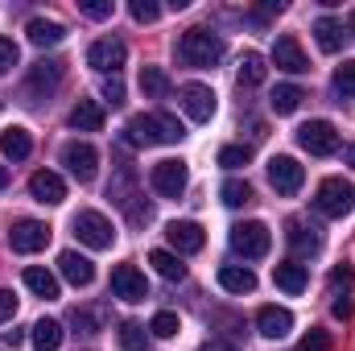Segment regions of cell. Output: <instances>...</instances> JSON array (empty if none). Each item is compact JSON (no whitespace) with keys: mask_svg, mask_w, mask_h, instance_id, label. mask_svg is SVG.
<instances>
[{"mask_svg":"<svg viewBox=\"0 0 355 351\" xmlns=\"http://www.w3.org/2000/svg\"><path fill=\"white\" fill-rule=\"evenodd\" d=\"M178 58L186 67H215L223 58V37L211 29H186L178 42Z\"/></svg>","mask_w":355,"mask_h":351,"instance_id":"cell-1","label":"cell"},{"mask_svg":"<svg viewBox=\"0 0 355 351\" xmlns=\"http://www.w3.org/2000/svg\"><path fill=\"white\" fill-rule=\"evenodd\" d=\"M314 207H318V215H327V219H343V215H352L355 186L352 182H343V178H327V182L318 186Z\"/></svg>","mask_w":355,"mask_h":351,"instance_id":"cell-2","label":"cell"},{"mask_svg":"<svg viewBox=\"0 0 355 351\" xmlns=\"http://www.w3.org/2000/svg\"><path fill=\"white\" fill-rule=\"evenodd\" d=\"M71 228H75V236H79L87 248H95V252H103V248L116 244V228H112L107 215H99V211H79Z\"/></svg>","mask_w":355,"mask_h":351,"instance_id":"cell-3","label":"cell"},{"mask_svg":"<svg viewBox=\"0 0 355 351\" xmlns=\"http://www.w3.org/2000/svg\"><path fill=\"white\" fill-rule=\"evenodd\" d=\"M297 145L314 157H331V153H339V132L327 120H310V124L297 128Z\"/></svg>","mask_w":355,"mask_h":351,"instance_id":"cell-4","label":"cell"},{"mask_svg":"<svg viewBox=\"0 0 355 351\" xmlns=\"http://www.w3.org/2000/svg\"><path fill=\"white\" fill-rule=\"evenodd\" d=\"M268 244H272V236H268L265 223H236V228H232V248H236L244 261H261L268 252Z\"/></svg>","mask_w":355,"mask_h":351,"instance_id":"cell-5","label":"cell"},{"mask_svg":"<svg viewBox=\"0 0 355 351\" xmlns=\"http://www.w3.org/2000/svg\"><path fill=\"white\" fill-rule=\"evenodd\" d=\"M124 58H128V50H124L120 37H99V42H91V50H87V67H95L99 75H120Z\"/></svg>","mask_w":355,"mask_h":351,"instance_id":"cell-6","label":"cell"},{"mask_svg":"<svg viewBox=\"0 0 355 351\" xmlns=\"http://www.w3.org/2000/svg\"><path fill=\"white\" fill-rule=\"evenodd\" d=\"M46 244H50V228L37 223V219H21V223H12V232H8V248L21 252V257L42 252Z\"/></svg>","mask_w":355,"mask_h":351,"instance_id":"cell-7","label":"cell"},{"mask_svg":"<svg viewBox=\"0 0 355 351\" xmlns=\"http://www.w3.org/2000/svg\"><path fill=\"white\" fill-rule=\"evenodd\" d=\"M62 166L79 178V182H91L95 170H99V153H95V145H87V141H71V145H62Z\"/></svg>","mask_w":355,"mask_h":351,"instance_id":"cell-8","label":"cell"},{"mask_svg":"<svg viewBox=\"0 0 355 351\" xmlns=\"http://www.w3.org/2000/svg\"><path fill=\"white\" fill-rule=\"evenodd\" d=\"M112 293H116L120 302H145V298H149L145 273H141L137 264H120V268L112 273Z\"/></svg>","mask_w":355,"mask_h":351,"instance_id":"cell-9","label":"cell"},{"mask_svg":"<svg viewBox=\"0 0 355 351\" xmlns=\"http://www.w3.org/2000/svg\"><path fill=\"white\" fill-rule=\"evenodd\" d=\"M186 166L182 162H157L153 166V174H149V182H153V190L162 194V198H182V190H186Z\"/></svg>","mask_w":355,"mask_h":351,"instance_id":"cell-10","label":"cell"},{"mask_svg":"<svg viewBox=\"0 0 355 351\" xmlns=\"http://www.w3.org/2000/svg\"><path fill=\"white\" fill-rule=\"evenodd\" d=\"M182 108H186V116L194 124H207L215 116V91L202 87V83H186L182 87Z\"/></svg>","mask_w":355,"mask_h":351,"instance_id":"cell-11","label":"cell"},{"mask_svg":"<svg viewBox=\"0 0 355 351\" xmlns=\"http://www.w3.org/2000/svg\"><path fill=\"white\" fill-rule=\"evenodd\" d=\"M302 178H306V170L293 157H272L268 162V182H272L277 194H297L302 190Z\"/></svg>","mask_w":355,"mask_h":351,"instance_id":"cell-12","label":"cell"},{"mask_svg":"<svg viewBox=\"0 0 355 351\" xmlns=\"http://www.w3.org/2000/svg\"><path fill=\"white\" fill-rule=\"evenodd\" d=\"M166 240L174 244L178 257H190V252H198V248H202V240H207V236H202V228H198V223H190V219H174V223L166 228Z\"/></svg>","mask_w":355,"mask_h":351,"instance_id":"cell-13","label":"cell"},{"mask_svg":"<svg viewBox=\"0 0 355 351\" xmlns=\"http://www.w3.org/2000/svg\"><path fill=\"white\" fill-rule=\"evenodd\" d=\"M272 62H277V71H285V75H302V71H310V62H306L297 37H289V33L277 37V46H272Z\"/></svg>","mask_w":355,"mask_h":351,"instance_id":"cell-14","label":"cell"},{"mask_svg":"<svg viewBox=\"0 0 355 351\" xmlns=\"http://www.w3.org/2000/svg\"><path fill=\"white\" fill-rule=\"evenodd\" d=\"M29 194H33L37 203H50V207H58V203L67 198V182L54 174V170H37V174L29 178Z\"/></svg>","mask_w":355,"mask_h":351,"instance_id":"cell-15","label":"cell"},{"mask_svg":"<svg viewBox=\"0 0 355 351\" xmlns=\"http://www.w3.org/2000/svg\"><path fill=\"white\" fill-rule=\"evenodd\" d=\"M257 331H261L265 339H285V335L293 331V314H289L285 306H261V314H257Z\"/></svg>","mask_w":355,"mask_h":351,"instance_id":"cell-16","label":"cell"},{"mask_svg":"<svg viewBox=\"0 0 355 351\" xmlns=\"http://www.w3.org/2000/svg\"><path fill=\"white\" fill-rule=\"evenodd\" d=\"M285 240H289V248H293L297 257H310V252H318V248H322V236H318V228H314V223H306V219H293Z\"/></svg>","mask_w":355,"mask_h":351,"instance_id":"cell-17","label":"cell"},{"mask_svg":"<svg viewBox=\"0 0 355 351\" xmlns=\"http://www.w3.org/2000/svg\"><path fill=\"white\" fill-rule=\"evenodd\" d=\"M58 268H62V277H67L75 289H83V285H91V281H95V264H91L87 257H79L75 248L58 257Z\"/></svg>","mask_w":355,"mask_h":351,"instance_id":"cell-18","label":"cell"},{"mask_svg":"<svg viewBox=\"0 0 355 351\" xmlns=\"http://www.w3.org/2000/svg\"><path fill=\"white\" fill-rule=\"evenodd\" d=\"M0 153H4V157H12V162H25V157L33 153V137H29L21 124H12V128H4V132H0Z\"/></svg>","mask_w":355,"mask_h":351,"instance_id":"cell-19","label":"cell"},{"mask_svg":"<svg viewBox=\"0 0 355 351\" xmlns=\"http://www.w3.org/2000/svg\"><path fill=\"white\" fill-rule=\"evenodd\" d=\"M219 285H223L227 293H252V289H257V273H252L248 264H223V268H219Z\"/></svg>","mask_w":355,"mask_h":351,"instance_id":"cell-20","label":"cell"},{"mask_svg":"<svg viewBox=\"0 0 355 351\" xmlns=\"http://www.w3.org/2000/svg\"><path fill=\"white\" fill-rule=\"evenodd\" d=\"M124 141L128 145H162L157 137V116H132L124 124Z\"/></svg>","mask_w":355,"mask_h":351,"instance_id":"cell-21","label":"cell"},{"mask_svg":"<svg viewBox=\"0 0 355 351\" xmlns=\"http://www.w3.org/2000/svg\"><path fill=\"white\" fill-rule=\"evenodd\" d=\"M71 128H79V132H99V128H103V108H99L95 99H79V103L71 108Z\"/></svg>","mask_w":355,"mask_h":351,"instance_id":"cell-22","label":"cell"},{"mask_svg":"<svg viewBox=\"0 0 355 351\" xmlns=\"http://www.w3.org/2000/svg\"><path fill=\"white\" fill-rule=\"evenodd\" d=\"M272 281H277V289H285V293H302L310 277H306V264L285 261V264H277V268H272Z\"/></svg>","mask_w":355,"mask_h":351,"instance_id":"cell-23","label":"cell"},{"mask_svg":"<svg viewBox=\"0 0 355 351\" xmlns=\"http://www.w3.org/2000/svg\"><path fill=\"white\" fill-rule=\"evenodd\" d=\"M58 83H62V62H54V58H46V62H37V67L29 71V95L42 91V87L54 91Z\"/></svg>","mask_w":355,"mask_h":351,"instance_id":"cell-24","label":"cell"},{"mask_svg":"<svg viewBox=\"0 0 355 351\" xmlns=\"http://www.w3.org/2000/svg\"><path fill=\"white\" fill-rule=\"evenodd\" d=\"M25 285H29V293H37V298H58V277L50 273V268H37V264H29L25 268Z\"/></svg>","mask_w":355,"mask_h":351,"instance_id":"cell-25","label":"cell"},{"mask_svg":"<svg viewBox=\"0 0 355 351\" xmlns=\"http://www.w3.org/2000/svg\"><path fill=\"white\" fill-rule=\"evenodd\" d=\"M33 348L37 351H58L62 348V323H54V318H42V323H33Z\"/></svg>","mask_w":355,"mask_h":351,"instance_id":"cell-26","label":"cell"},{"mask_svg":"<svg viewBox=\"0 0 355 351\" xmlns=\"http://www.w3.org/2000/svg\"><path fill=\"white\" fill-rule=\"evenodd\" d=\"M25 33H29V42H33V46H58V42L67 37V29H62L58 21H46V17L29 21V29H25Z\"/></svg>","mask_w":355,"mask_h":351,"instance_id":"cell-27","label":"cell"},{"mask_svg":"<svg viewBox=\"0 0 355 351\" xmlns=\"http://www.w3.org/2000/svg\"><path fill=\"white\" fill-rule=\"evenodd\" d=\"M149 264H153L166 281H182V277H186V264H182V257H178V252H170V248H153V252H149Z\"/></svg>","mask_w":355,"mask_h":351,"instance_id":"cell-28","label":"cell"},{"mask_svg":"<svg viewBox=\"0 0 355 351\" xmlns=\"http://www.w3.org/2000/svg\"><path fill=\"white\" fill-rule=\"evenodd\" d=\"M71 323H75V331H83V335H99V331L107 327V306H87V310H75V314H71Z\"/></svg>","mask_w":355,"mask_h":351,"instance_id":"cell-29","label":"cell"},{"mask_svg":"<svg viewBox=\"0 0 355 351\" xmlns=\"http://www.w3.org/2000/svg\"><path fill=\"white\" fill-rule=\"evenodd\" d=\"M314 37H318V50L335 54V50L343 46V25H339V21H331V17H322V21L314 25Z\"/></svg>","mask_w":355,"mask_h":351,"instance_id":"cell-30","label":"cell"},{"mask_svg":"<svg viewBox=\"0 0 355 351\" xmlns=\"http://www.w3.org/2000/svg\"><path fill=\"white\" fill-rule=\"evenodd\" d=\"M141 91H145L149 99H166V95H170V75H166L162 67H145V71H141Z\"/></svg>","mask_w":355,"mask_h":351,"instance_id":"cell-31","label":"cell"},{"mask_svg":"<svg viewBox=\"0 0 355 351\" xmlns=\"http://www.w3.org/2000/svg\"><path fill=\"white\" fill-rule=\"evenodd\" d=\"M261 83H265V58L248 50L240 58V87H261Z\"/></svg>","mask_w":355,"mask_h":351,"instance_id":"cell-32","label":"cell"},{"mask_svg":"<svg viewBox=\"0 0 355 351\" xmlns=\"http://www.w3.org/2000/svg\"><path fill=\"white\" fill-rule=\"evenodd\" d=\"M268 103H272V112H277V116H289V112H297L302 91L293 87V83H281V87L272 91V99H268Z\"/></svg>","mask_w":355,"mask_h":351,"instance_id":"cell-33","label":"cell"},{"mask_svg":"<svg viewBox=\"0 0 355 351\" xmlns=\"http://www.w3.org/2000/svg\"><path fill=\"white\" fill-rule=\"evenodd\" d=\"M120 348L124 351H145L149 348V331H145L141 323H124V327H120Z\"/></svg>","mask_w":355,"mask_h":351,"instance_id":"cell-34","label":"cell"},{"mask_svg":"<svg viewBox=\"0 0 355 351\" xmlns=\"http://www.w3.org/2000/svg\"><path fill=\"white\" fill-rule=\"evenodd\" d=\"M153 116H157V137H162V145H174V141L186 137V128H182L178 116H170V112H153Z\"/></svg>","mask_w":355,"mask_h":351,"instance_id":"cell-35","label":"cell"},{"mask_svg":"<svg viewBox=\"0 0 355 351\" xmlns=\"http://www.w3.org/2000/svg\"><path fill=\"white\" fill-rule=\"evenodd\" d=\"M219 198H223L227 207H244V203L252 198V190H248V182H240V178H227V182H223V190H219Z\"/></svg>","mask_w":355,"mask_h":351,"instance_id":"cell-36","label":"cell"},{"mask_svg":"<svg viewBox=\"0 0 355 351\" xmlns=\"http://www.w3.org/2000/svg\"><path fill=\"white\" fill-rule=\"evenodd\" d=\"M248 157H252L248 145H223L219 149V166L223 170H240V166H248Z\"/></svg>","mask_w":355,"mask_h":351,"instance_id":"cell-37","label":"cell"},{"mask_svg":"<svg viewBox=\"0 0 355 351\" xmlns=\"http://www.w3.org/2000/svg\"><path fill=\"white\" fill-rule=\"evenodd\" d=\"M149 331H153L157 339H170V335H178V314H170V310H162V314H153V323H149Z\"/></svg>","mask_w":355,"mask_h":351,"instance_id":"cell-38","label":"cell"},{"mask_svg":"<svg viewBox=\"0 0 355 351\" xmlns=\"http://www.w3.org/2000/svg\"><path fill=\"white\" fill-rule=\"evenodd\" d=\"M124 211H128V219H132V223H137V228H141V223H149V219H153V203H145V198H141V194H132V203H128V207H124Z\"/></svg>","mask_w":355,"mask_h":351,"instance_id":"cell-39","label":"cell"},{"mask_svg":"<svg viewBox=\"0 0 355 351\" xmlns=\"http://www.w3.org/2000/svg\"><path fill=\"white\" fill-rule=\"evenodd\" d=\"M79 12L91 21H107L112 17V0H79Z\"/></svg>","mask_w":355,"mask_h":351,"instance_id":"cell-40","label":"cell"},{"mask_svg":"<svg viewBox=\"0 0 355 351\" xmlns=\"http://www.w3.org/2000/svg\"><path fill=\"white\" fill-rule=\"evenodd\" d=\"M335 91L339 95H355V62H343L335 71Z\"/></svg>","mask_w":355,"mask_h":351,"instance_id":"cell-41","label":"cell"},{"mask_svg":"<svg viewBox=\"0 0 355 351\" xmlns=\"http://www.w3.org/2000/svg\"><path fill=\"white\" fill-rule=\"evenodd\" d=\"M17 58H21L17 42H12V37H0V75H4V71H12V67H17Z\"/></svg>","mask_w":355,"mask_h":351,"instance_id":"cell-42","label":"cell"},{"mask_svg":"<svg viewBox=\"0 0 355 351\" xmlns=\"http://www.w3.org/2000/svg\"><path fill=\"white\" fill-rule=\"evenodd\" d=\"M103 99H107L112 108H120V103H124V83H120V75L103 79Z\"/></svg>","mask_w":355,"mask_h":351,"instance_id":"cell-43","label":"cell"},{"mask_svg":"<svg viewBox=\"0 0 355 351\" xmlns=\"http://www.w3.org/2000/svg\"><path fill=\"white\" fill-rule=\"evenodd\" d=\"M297 351H331V335H327V331H310Z\"/></svg>","mask_w":355,"mask_h":351,"instance_id":"cell-44","label":"cell"},{"mask_svg":"<svg viewBox=\"0 0 355 351\" xmlns=\"http://www.w3.org/2000/svg\"><path fill=\"white\" fill-rule=\"evenodd\" d=\"M132 17H137V21H157L162 8H157L153 0H132Z\"/></svg>","mask_w":355,"mask_h":351,"instance_id":"cell-45","label":"cell"},{"mask_svg":"<svg viewBox=\"0 0 355 351\" xmlns=\"http://www.w3.org/2000/svg\"><path fill=\"white\" fill-rule=\"evenodd\" d=\"M17 314V293L12 289H0V323H8Z\"/></svg>","mask_w":355,"mask_h":351,"instance_id":"cell-46","label":"cell"},{"mask_svg":"<svg viewBox=\"0 0 355 351\" xmlns=\"http://www.w3.org/2000/svg\"><path fill=\"white\" fill-rule=\"evenodd\" d=\"M352 268H335V273H331V289H335V293H339V289H343V293H347V289H352Z\"/></svg>","mask_w":355,"mask_h":351,"instance_id":"cell-47","label":"cell"},{"mask_svg":"<svg viewBox=\"0 0 355 351\" xmlns=\"http://www.w3.org/2000/svg\"><path fill=\"white\" fill-rule=\"evenodd\" d=\"M0 343H4V348H21V343H25V335H21L17 327H12V331H0Z\"/></svg>","mask_w":355,"mask_h":351,"instance_id":"cell-48","label":"cell"},{"mask_svg":"<svg viewBox=\"0 0 355 351\" xmlns=\"http://www.w3.org/2000/svg\"><path fill=\"white\" fill-rule=\"evenodd\" d=\"M202 351H240V348H236V343H227V339H207Z\"/></svg>","mask_w":355,"mask_h":351,"instance_id":"cell-49","label":"cell"},{"mask_svg":"<svg viewBox=\"0 0 355 351\" xmlns=\"http://www.w3.org/2000/svg\"><path fill=\"white\" fill-rule=\"evenodd\" d=\"M343 162H347V166L355 170V145H347V149H343Z\"/></svg>","mask_w":355,"mask_h":351,"instance_id":"cell-50","label":"cell"},{"mask_svg":"<svg viewBox=\"0 0 355 351\" xmlns=\"http://www.w3.org/2000/svg\"><path fill=\"white\" fill-rule=\"evenodd\" d=\"M4 186H8V170H4V166H0V190H4Z\"/></svg>","mask_w":355,"mask_h":351,"instance_id":"cell-51","label":"cell"},{"mask_svg":"<svg viewBox=\"0 0 355 351\" xmlns=\"http://www.w3.org/2000/svg\"><path fill=\"white\" fill-rule=\"evenodd\" d=\"M347 25H352V33H355V8H352V17H347Z\"/></svg>","mask_w":355,"mask_h":351,"instance_id":"cell-52","label":"cell"}]
</instances>
